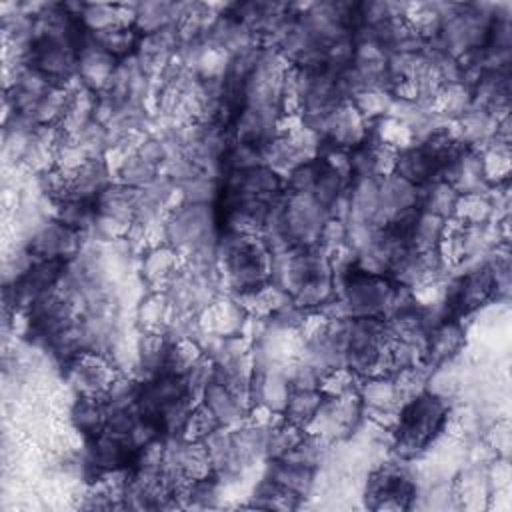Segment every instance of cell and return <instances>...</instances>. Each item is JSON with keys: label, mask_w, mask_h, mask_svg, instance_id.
<instances>
[{"label": "cell", "mask_w": 512, "mask_h": 512, "mask_svg": "<svg viewBox=\"0 0 512 512\" xmlns=\"http://www.w3.org/2000/svg\"><path fill=\"white\" fill-rule=\"evenodd\" d=\"M444 422V404L430 394L420 396L402 412L398 426V446L412 452L426 446Z\"/></svg>", "instance_id": "1"}]
</instances>
